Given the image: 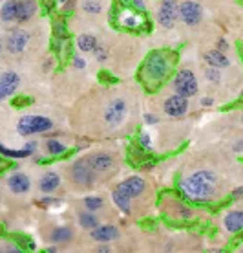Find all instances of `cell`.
<instances>
[{"mask_svg":"<svg viewBox=\"0 0 243 253\" xmlns=\"http://www.w3.org/2000/svg\"><path fill=\"white\" fill-rule=\"evenodd\" d=\"M216 182L218 178L212 171H198L181 182V191L190 200L203 202V200L212 198L216 191Z\"/></svg>","mask_w":243,"mask_h":253,"instance_id":"6da1fadb","label":"cell"},{"mask_svg":"<svg viewBox=\"0 0 243 253\" xmlns=\"http://www.w3.org/2000/svg\"><path fill=\"white\" fill-rule=\"evenodd\" d=\"M51 120L46 116H22L17 123V130L22 136H32V134H42L51 130Z\"/></svg>","mask_w":243,"mask_h":253,"instance_id":"7a4b0ae2","label":"cell"},{"mask_svg":"<svg viewBox=\"0 0 243 253\" xmlns=\"http://www.w3.org/2000/svg\"><path fill=\"white\" fill-rule=\"evenodd\" d=\"M143 70H144V76L148 77L150 81L161 83L167 77V74H169V61H167V57L163 55L161 51H154L146 59Z\"/></svg>","mask_w":243,"mask_h":253,"instance_id":"3957f363","label":"cell"},{"mask_svg":"<svg viewBox=\"0 0 243 253\" xmlns=\"http://www.w3.org/2000/svg\"><path fill=\"white\" fill-rule=\"evenodd\" d=\"M172 86H174L175 94L185 95V97H192V95L198 94V79L194 76V72L190 70H179L175 74L174 81H172Z\"/></svg>","mask_w":243,"mask_h":253,"instance_id":"277c9868","label":"cell"},{"mask_svg":"<svg viewBox=\"0 0 243 253\" xmlns=\"http://www.w3.org/2000/svg\"><path fill=\"white\" fill-rule=\"evenodd\" d=\"M156 17L157 22L163 28H172L175 24V20H177V17H179V4H177V0H163Z\"/></svg>","mask_w":243,"mask_h":253,"instance_id":"5b68a950","label":"cell"},{"mask_svg":"<svg viewBox=\"0 0 243 253\" xmlns=\"http://www.w3.org/2000/svg\"><path fill=\"white\" fill-rule=\"evenodd\" d=\"M71 178H73L79 185H82V187H90V185H94L95 174H94V169L90 167V164H88L86 158L77 160V162L71 165Z\"/></svg>","mask_w":243,"mask_h":253,"instance_id":"8992f818","label":"cell"},{"mask_svg":"<svg viewBox=\"0 0 243 253\" xmlns=\"http://www.w3.org/2000/svg\"><path fill=\"white\" fill-rule=\"evenodd\" d=\"M179 17L187 26H198L201 22V17H203V9L198 2L185 0L179 4Z\"/></svg>","mask_w":243,"mask_h":253,"instance_id":"52a82bcc","label":"cell"},{"mask_svg":"<svg viewBox=\"0 0 243 253\" xmlns=\"http://www.w3.org/2000/svg\"><path fill=\"white\" fill-rule=\"evenodd\" d=\"M163 108H165L167 116H170V118H181V116L187 114V110H188V97L179 95V94L170 95L169 99L165 101Z\"/></svg>","mask_w":243,"mask_h":253,"instance_id":"ba28073f","label":"cell"},{"mask_svg":"<svg viewBox=\"0 0 243 253\" xmlns=\"http://www.w3.org/2000/svg\"><path fill=\"white\" fill-rule=\"evenodd\" d=\"M126 116V103L123 99H113L104 110V120L110 126L121 125V121L125 120Z\"/></svg>","mask_w":243,"mask_h":253,"instance_id":"9c48e42d","label":"cell"},{"mask_svg":"<svg viewBox=\"0 0 243 253\" xmlns=\"http://www.w3.org/2000/svg\"><path fill=\"white\" fill-rule=\"evenodd\" d=\"M28 42H30V33L24 32V30H20V28H15V30H11V32L7 33L6 46L11 53H20V51H24Z\"/></svg>","mask_w":243,"mask_h":253,"instance_id":"30bf717a","label":"cell"},{"mask_svg":"<svg viewBox=\"0 0 243 253\" xmlns=\"http://www.w3.org/2000/svg\"><path fill=\"white\" fill-rule=\"evenodd\" d=\"M117 189L121 191V193H125L128 198H136V196L143 195V191L146 189V182L139 176H130V178H126L125 182H121V184L117 185Z\"/></svg>","mask_w":243,"mask_h":253,"instance_id":"8fae6325","label":"cell"},{"mask_svg":"<svg viewBox=\"0 0 243 253\" xmlns=\"http://www.w3.org/2000/svg\"><path fill=\"white\" fill-rule=\"evenodd\" d=\"M19 83L20 77L15 72H4L0 76V101L15 94V90L19 88Z\"/></svg>","mask_w":243,"mask_h":253,"instance_id":"7c38bea8","label":"cell"},{"mask_svg":"<svg viewBox=\"0 0 243 253\" xmlns=\"http://www.w3.org/2000/svg\"><path fill=\"white\" fill-rule=\"evenodd\" d=\"M86 160L90 167L97 172H106L113 167V158L110 154H106V152H95L92 156H88Z\"/></svg>","mask_w":243,"mask_h":253,"instance_id":"4fadbf2b","label":"cell"},{"mask_svg":"<svg viewBox=\"0 0 243 253\" xmlns=\"http://www.w3.org/2000/svg\"><path fill=\"white\" fill-rule=\"evenodd\" d=\"M7 185L17 195L28 193V191L32 189V182H30V178L26 176L24 172H15V174H11V176L7 178Z\"/></svg>","mask_w":243,"mask_h":253,"instance_id":"5bb4252c","label":"cell"},{"mask_svg":"<svg viewBox=\"0 0 243 253\" xmlns=\"http://www.w3.org/2000/svg\"><path fill=\"white\" fill-rule=\"evenodd\" d=\"M223 224L229 233H240V231H243V211L242 209L229 211L223 218Z\"/></svg>","mask_w":243,"mask_h":253,"instance_id":"9a60e30c","label":"cell"},{"mask_svg":"<svg viewBox=\"0 0 243 253\" xmlns=\"http://www.w3.org/2000/svg\"><path fill=\"white\" fill-rule=\"evenodd\" d=\"M205 63L208 66H214V68H227V66H231V59L225 55V51H219L218 48L216 50H210L205 53Z\"/></svg>","mask_w":243,"mask_h":253,"instance_id":"2e32d148","label":"cell"},{"mask_svg":"<svg viewBox=\"0 0 243 253\" xmlns=\"http://www.w3.org/2000/svg\"><path fill=\"white\" fill-rule=\"evenodd\" d=\"M119 237V229L115 226H97L95 229H92V239L97 242H110L115 241Z\"/></svg>","mask_w":243,"mask_h":253,"instance_id":"e0dca14e","label":"cell"},{"mask_svg":"<svg viewBox=\"0 0 243 253\" xmlns=\"http://www.w3.org/2000/svg\"><path fill=\"white\" fill-rule=\"evenodd\" d=\"M37 13V2L35 0H19V22H28Z\"/></svg>","mask_w":243,"mask_h":253,"instance_id":"ac0fdd59","label":"cell"},{"mask_svg":"<svg viewBox=\"0 0 243 253\" xmlns=\"http://www.w3.org/2000/svg\"><path fill=\"white\" fill-rule=\"evenodd\" d=\"M35 147H37V143H28V147L26 149H22V151H15V149H7V147H4L2 143H0V154L2 156H6V158H15V160H20V158H28V156H32L33 151H35Z\"/></svg>","mask_w":243,"mask_h":253,"instance_id":"d6986e66","label":"cell"},{"mask_svg":"<svg viewBox=\"0 0 243 253\" xmlns=\"http://www.w3.org/2000/svg\"><path fill=\"white\" fill-rule=\"evenodd\" d=\"M59 185H61V176L53 171L46 172V174L40 178V182H38V187H40V191H44V193H53Z\"/></svg>","mask_w":243,"mask_h":253,"instance_id":"ffe728a7","label":"cell"},{"mask_svg":"<svg viewBox=\"0 0 243 253\" xmlns=\"http://www.w3.org/2000/svg\"><path fill=\"white\" fill-rule=\"evenodd\" d=\"M17 15H19V0H7L6 4L0 9V19L4 22H13L17 20Z\"/></svg>","mask_w":243,"mask_h":253,"instance_id":"44dd1931","label":"cell"},{"mask_svg":"<svg viewBox=\"0 0 243 253\" xmlns=\"http://www.w3.org/2000/svg\"><path fill=\"white\" fill-rule=\"evenodd\" d=\"M112 200H113V204H115V206L123 211V213H126V215H130V213H132V208H130L132 198H128L125 193H121L119 189H115L112 193Z\"/></svg>","mask_w":243,"mask_h":253,"instance_id":"7402d4cb","label":"cell"},{"mask_svg":"<svg viewBox=\"0 0 243 253\" xmlns=\"http://www.w3.org/2000/svg\"><path fill=\"white\" fill-rule=\"evenodd\" d=\"M77 48H79L81 51H84V53H88V51H94L95 48H97V37L90 35V33H86V35H81V37L77 39Z\"/></svg>","mask_w":243,"mask_h":253,"instance_id":"603a6c76","label":"cell"},{"mask_svg":"<svg viewBox=\"0 0 243 253\" xmlns=\"http://www.w3.org/2000/svg\"><path fill=\"white\" fill-rule=\"evenodd\" d=\"M71 237H73V231L69 228H57V229H53V233H51L53 242H68Z\"/></svg>","mask_w":243,"mask_h":253,"instance_id":"cb8c5ba5","label":"cell"},{"mask_svg":"<svg viewBox=\"0 0 243 253\" xmlns=\"http://www.w3.org/2000/svg\"><path fill=\"white\" fill-rule=\"evenodd\" d=\"M46 151L50 152L51 156H59V154L66 152V145H63L59 139H48L46 141Z\"/></svg>","mask_w":243,"mask_h":253,"instance_id":"d4e9b609","label":"cell"},{"mask_svg":"<svg viewBox=\"0 0 243 253\" xmlns=\"http://www.w3.org/2000/svg\"><path fill=\"white\" fill-rule=\"evenodd\" d=\"M79 224H81L84 229H95L99 226V220L95 215H90V213H82L79 215Z\"/></svg>","mask_w":243,"mask_h":253,"instance_id":"484cf974","label":"cell"},{"mask_svg":"<svg viewBox=\"0 0 243 253\" xmlns=\"http://www.w3.org/2000/svg\"><path fill=\"white\" fill-rule=\"evenodd\" d=\"M139 24H141V19L136 17L134 13H123V17H121V26L123 28H138Z\"/></svg>","mask_w":243,"mask_h":253,"instance_id":"4316f807","label":"cell"},{"mask_svg":"<svg viewBox=\"0 0 243 253\" xmlns=\"http://www.w3.org/2000/svg\"><path fill=\"white\" fill-rule=\"evenodd\" d=\"M103 198H99V196H86L84 198V208L88 209V211H97V209L103 208Z\"/></svg>","mask_w":243,"mask_h":253,"instance_id":"83f0119b","label":"cell"},{"mask_svg":"<svg viewBox=\"0 0 243 253\" xmlns=\"http://www.w3.org/2000/svg\"><path fill=\"white\" fill-rule=\"evenodd\" d=\"M82 9L86 13H90V15H97V13H101L103 6H101L99 0H84L82 2Z\"/></svg>","mask_w":243,"mask_h":253,"instance_id":"f1b7e54d","label":"cell"},{"mask_svg":"<svg viewBox=\"0 0 243 253\" xmlns=\"http://www.w3.org/2000/svg\"><path fill=\"white\" fill-rule=\"evenodd\" d=\"M205 77H207V79H208L210 83H214V84H218V83L221 81V74H219V68L208 66V68L205 70Z\"/></svg>","mask_w":243,"mask_h":253,"instance_id":"f546056e","label":"cell"},{"mask_svg":"<svg viewBox=\"0 0 243 253\" xmlns=\"http://www.w3.org/2000/svg\"><path fill=\"white\" fill-rule=\"evenodd\" d=\"M15 241L19 242L22 248H28V250H35V242L30 241V239H28V237H24V235H17V237H15Z\"/></svg>","mask_w":243,"mask_h":253,"instance_id":"4dcf8cb0","label":"cell"},{"mask_svg":"<svg viewBox=\"0 0 243 253\" xmlns=\"http://www.w3.org/2000/svg\"><path fill=\"white\" fill-rule=\"evenodd\" d=\"M53 32H55L57 39H66L69 35L68 30H66V26H64L63 22H55V30H53Z\"/></svg>","mask_w":243,"mask_h":253,"instance_id":"1f68e13d","label":"cell"},{"mask_svg":"<svg viewBox=\"0 0 243 253\" xmlns=\"http://www.w3.org/2000/svg\"><path fill=\"white\" fill-rule=\"evenodd\" d=\"M139 147H141V149H144V151L152 149V141H150V136L146 132L139 134Z\"/></svg>","mask_w":243,"mask_h":253,"instance_id":"d6a6232c","label":"cell"},{"mask_svg":"<svg viewBox=\"0 0 243 253\" xmlns=\"http://www.w3.org/2000/svg\"><path fill=\"white\" fill-rule=\"evenodd\" d=\"M32 97H15L11 101L13 107H17V108H22V107H28V105H32Z\"/></svg>","mask_w":243,"mask_h":253,"instance_id":"836d02e7","label":"cell"},{"mask_svg":"<svg viewBox=\"0 0 243 253\" xmlns=\"http://www.w3.org/2000/svg\"><path fill=\"white\" fill-rule=\"evenodd\" d=\"M126 2L136 7V9H139V11H146V2L144 0H126Z\"/></svg>","mask_w":243,"mask_h":253,"instance_id":"e575fe53","label":"cell"},{"mask_svg":"<svg viewBox=\"0 0 243 253\" xmlns=\"http://www.w3.org/2000/svg\"><path fill=\"white\" fill-rule=\"evenodd\" d=\"M99 79H101V81H104V83H117V77H112L108 72H101Z\"/></svg>","mask_w":243,"mask_h":253,"instance_id":"d590c367","label":"cell"},{"mask_svg":"<svg viewBox=\"0 0 243 253\" xmlns=\"http://www.w3.org/2000/svg\"><path fill=\"white\" fill-rule=\"evenodd\" d=\"M95 57H97V61H104V59H106V50H104V48H101V50H99V48H95Z\"/></svg>","mask_w":243,"mask_h":253,"instance_id":"8d00e7d4","label":"cell"},{"mask_svg":"<svg viewBox=\"0 0 243 253\" xmlns=\"http://www.w3.org/2000/svg\"><path fill=\"white\" fill-rule=\"evenodd\" d=\"M53 204H59V200H53V198H42L38 206H44V208H48V206H53Z\"/></svg>","mask_w":243,"mask_h":253,"instance_id":"74e56055","label":"cell"},{"mask_svg":"<svg viewBox=\"0 0 243 253\" xmlns=\"http://www.w3.org/2000/svg\"><path fill=\"white\" fill-rule=\"evenodd\" d=\"M73 66L75 68H84V66H86V61L82 57H73Z\"/></svg>","mask_w":243,"mask_h":253,"instance_id":"f35d334b","label":"cell"},{"mask_svg":"<svg viewBox=\"0 0 243 253\" xmlns=\"http://www.w3.org/2000/svg\"><path fill=\"white\" fill-rule=\"evenodd\" d=\"M218 50L219 51H227V50H229V42H227L225 39H219V41H218Z\"/></svg>","mask_w":243,"mask_h":253,"instance_id":"ab89813d","label":"cell"},{"mask_svg":"<svg viewBox=\"0 0 243 253\" xmlns=\"http://www.w3.org/2000/svg\"><path fill=\"white\" fill-rule=\"evenodd\" d=\"M214 105V99L212 97H203L201 99V107H212Z\"/></svg>","mask_w":243,"mask_h":253,"instance_id":"60d3db41","label":"cell"},{"mask_svg":"<svg viewBox=\"0 0 243 253\" xmlns=\"http://www.w3.org/2000/svg\"><path fill=\"white\" fill-rule=\"evenodd\" d=\"M144 121H146V123H150V125H154V123H157L159 120H157V118H154L152 114H146V116H144Z\"/></svg>","mask_w":243,"mask_h":253,"instance_id":"b9f144b4","label":"cell"},{"mask_svg":"<svg viewBox=\"0 0 243 253\" xmlns=\"http://www.w3.org/2000/svg\"><path fill=\"white\" fill-rule=\"evenodd\" d=\"M243 196V187H238V189L232 191V198H242Z\"/></svg>","mask_w":243,"mask_h":253,"instance_id":"7bdbcfd3","label":"cell"},{"mask_svg":"<svg viewBox=\"0 0 243 253\" xmlns=\"http://www.w3.org/2000/svg\"><path fill=\"white\" fill-rule=\"evenodd\" d=\"M234 152H243V141H238L234 145Z\"/></svg>","mask_w":243,"mask_h":253,"instance_id":"ee69618b","label":"cell"},{"mask_svg":"<svg viewBox=\"0 0 243 253\" xmlns=\"http://www.w3.org/2000/svg\"><path fill=\"white\" fill-rule=\"evenodd\" d=\"M99 252H103V253H110V248H108V246H101V248H99Z\"/></svg>","mask_w":243,"mask_h":253,"instance_id":"f6af8a7d","label":"cell"},{"mask_svg":"<svg viewBox=\"0 0 243 253\" xmlns=\"http://www.w3.org/2000/svg\"><path fill=\"white\" fill-rule=\"evenodd\" d=\"M59 2H61V4H66V0H59Z\"/></svg>","mask_w":243,"mask_h":253,"instance_id":"bcb514c9","label":"cell"},{"mask_svg":"<svg viewBox=\"0 0 243 253\" xmlns=\"http://www.w3.org/2000/svg\"><path fill=\"white\" fill-rule=\"evenodd\" d=\"M0 51H2V41H0Z\"/></svg>","mask_w":243,"mask_h":253,"instance_id":"7dc6e473","label":"cell"},{"mask_svg":"<svg viewBox=\"0 0 243 253\" xmlns=\"http://www.w3.org/2000/svg\"><path fill=\"white\" fill-rule=\"evenodd\" d=\"M0 235H2V228H0Z\"/></svg>","mask_w":243,"mask_h":253,"instance_id":"c3c4849f","label":"cell"},{"mask_svg":"<svg viewBox=\"0 0 243 253\" xmlns=\"http://www.w3.org/2000/svg\"><path fill=\"white\" fill-rule=\"evenodd\" d=\"M242 121H243V116H242Z\"/></svg>","mask_w":243,"mask_h":253,"instance_id":"681fc988","label":"cell"}]
</instances>
